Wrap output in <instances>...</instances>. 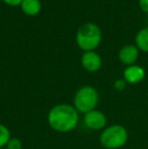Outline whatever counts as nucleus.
Listing matches in <instances>:
<instances>
[{"mask_svg": "<svg viewBox=\"0 0 148 149\" xmlns=\"http://www.w3.org/2000/svg\"><path fill=\"white\" fill-rule=\"evenodd\" d=\"M20 7L28 15H36L41 10V2L40 0H22Z\"/></svg>", "mask_w": 148, "mask_h": 149, "instance_id": "9", "label": "nucleus"}, {"mask_svg": "<svg viewBox=\"0 0 148 149\" xmlns=\"http://www.w3.org/2000/svg\"><path fill=\"white\" fill-rule=\"evenodd\" d=\"M10 138L11 136H10L9 129L3 124H0V148L6 147Z\"/></svg>", "mask_w": 148, "mask_h": 149, "instance_id": "11", "label": "nucleus"}, {"mask_svg": "<svg viewBox=\"0 0 148 149\" xmlns=\"http://www.w3.org/2000/svg\"><path fill=\"white\" fill-rule=\"evenodd\" d=\"M81 64L85 70L89 72H95L101 66V59L99 54L93 51H87L81 57Z\"/></svg>", "mask_w": 148, "mask_h": 149, "instance_id": "6", "label": "nucleus"}, {"mask_svg": "<svg viewBox=\"0 0 148 149\" xmlns=\"http://www.w3.org/2000/svg\"><path fill=\"white\" fill-rule=\"evenodd\" d=\"M5 3L9 4V5L11 6H15V5H19V4H22V0H3Z\"/></svg>", "mask_w": 148, "mask_h": 149, "instance_id": "15", "label": "nucleus"}, {"mask_svg": "<svg viewBox=\"0 0 148 149\" xmlns=\"http://www.w3.org/2000/svg\"><path fill=\"white\" fill-rule=\"evenodd\" d=\"M139 57V49L136 46L127 45L124 46L119 52V59L125 65H134Z\"/></svg>", "mask_w": 148, "mask_h": 149, "instance_id": "8", "label": "nucleus"}, {"mask_svg": "<svg viewBox=\"0 0 148 149\" xmlns=\"http://www.w3.org/2000/svg\"><path fill=\"white\" fill-rule=\"evenodd\" d=\"M50 127L59 133H68L76 128L79 121V113L73 106L60 104L53 107L48 113Z\"/></svg>", "mask_w": 148, "mask_h": 149, "instance_id": "1", "label": "nucleus"}, {"mask_svg": "<svg viewBox=\"0 0 148 149\" xmlns=\"http://www.w3.org/2000/svg\"><path fill=\"white\" fill-rule=\"evenodd\" d=\"M101 40V29L94 24L86 22L78 29L76 33V42L79 48L85 52L92 51L99 46Z\"/></svg>", "mask_w": 148, "mask_h": 149, "instance_id": "2", "label": "nucleus"}, {"mask_svg": "<svg viewBox=\"0 0 148 149\" xmlns=\"http://www.w3.org/2000/svg\"><path fill=\"white\" fill-rule=\"evenodd\" d=\"M128 141V132L122 125H112L103 130L99 142L106 149H119Z\"/></svg>", "mask_w": 148, "mask_h": 149, "instance_id": "3", "label": "nucleus"}, {"mask_svg": "<svg viewBox=\"0 0 148 149\" xmlns=\"http://www.w3.org/2000/svg\"><path fill=\"white\" fill-rule=\"evenodd\" d=\"M145 77V70L138 65H130L124 71V79L127 83L137 84Z\"/></svg>", "mask_w": 148, "mask_h": 149, "instance_id": "7", "label": "nucleus"}, {"mask_svg": "<svg viewBox=\"0 0 148 149\" xmlns=\"http://www.w3.org/2000/svg\"><path fill=\"white\" fill-rule=\"evenodd\" d=\"M126 83L127 82L125 81V79H117L114 83L115 89L118 90V91H122V90H124L125 87H126Z\"/></svg>", "mask_w": 148, "mask_h": 149, "instance_id": "13", "label": "nucleus"}, {"mask_svg": "<svg viewBox=\"0 0 148 149\" xmlns=\"http://www.w3.org/2000/svg\"><path fill=\"white\" fill-rule=\"evenodd\" d=\"M135 42H136V47L139 50L148 53V26L137 33L135 37Z\"/></svg>", "mask_w": 148, "mask_h": 149, "instance_id": "10", "label": "nucleus"}, {"mask_svg": "<svg viewBox=\"0 0 148 149\" xmlns=\"http://www.w3.org/2000/svg\"><path fill=\"white\" fill-rule=\"evenodd\" d=\"M99 102V92L92 86H82L76 91L74 95L73 104L76 111L81 114H86L95 110Z\"/></svg>", "mask_w": 148, "mask_h": 149, "instance_id": "4", "label": "nucleus"}, {"mask_svg": "<svg viewBox=\"0 0 148 149\" xmlns=\"http://www.w3.org/2000/svg\"><path fill=\"white\" fill-rule=\"evenodd\" d=\"M83 122L85 126L90 130H101L107 125V117L103 112L99 110H92L84 114Z\"/></svg>", "mask_w": 148, "mask_h": 149, "instance_id": "5", "label": "nucleus"}, {"mask_svg": "<svg viewBox=\"0 0 148 149\" xmlns=\"http://www.w3.org/2000/svg\"><path fill=\"white\" fill-rule=\"evenodd\" d=\"M6 149H22V142L18 138H10Z\"/></svg>", "mask_w": 148, "mask_h": 149, "instance_id": "12", "label": "nucleus"}, {"mask_svg": "<svg viewBox=\"0 0 148 149\" xmlns=\"http://www.w3.org/2000/svg\"><path fill=\"white\" fill-rule=\"evenodd\" d=\"M139 6L143 11L148 13V0H139Z\"/></svg>", "mask_w": 148, "mask_h": 149, "instance_id": "14", "label": "nucleus"}]
</instances>
